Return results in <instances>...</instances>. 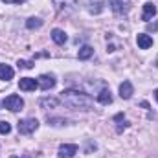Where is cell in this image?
I'll list each match as a JSON object with an SVG mask.
<instances>
[{
	"mask_svg": "<svg viewBox=\"0 0 158 158\" xmlns=\"http://www.w3.org/2000/svg\"><path fill=\"white\" fill-rule=\"evenodd\" d=\"M155 98H156V101H158V88L155 90Z\"/></svg>",
	"mask_w": 158,
	"mask_h": 158,
	"instance_id": "obj_22",
	"label": "cell"
},
{
	"mask_svg": "<svg viewBox=\"0 0 158 158\" xmlns=\"http://www.w3.org/2000/svg\"><path fill=\"white\" fill-rule=\"evenodd\" d=\"M110 2V7H112V11L114 13H127V9H129V0H109Z\"/></svg>",
	"mask_w": 158,
	"mask_h": 158,
	"instance_id": "obj_6",
	"label": "cell"
},
{
	"mask_svg": "<svg viewBox=\"0 0 158 158\" xmlns=\"http://www.w3.org/2000/svg\"><path fill=\"white\" fill-rule=\"evenodd\" d=\"M147 28H149V30H158V22H155V24H147Z\"/></svg>",
	"mask_w": 158,
	"mask_h": 158,
	"instance_id": "obj_21",
	"label": "cell"
},
{
	"mask_svg": "<svg viewBox=\"0 0 158 158\" xmlns=\"http://www.w3.org/2000/svg\"><path fill=\"white\" fill-rule=\"evenodd\" d=\"M26 26H28L30 30H33V28H40V26H42V20H40V19H28Z\"/></svg>",
	"mask_w": 158,
	"mask_h": 158,
	"instance_id": "obj_16",
	"label": "cell"
},
{
	"mask_svg": "<svg viewBox=\"0 0 158 158\" xmlns=\"http://www.w3.org/2000/svg\"><path fill=\"white\" fill-rule=\"evenodd\" d=\"M2 103H4V107H6L7 110H11V112H19V110H22V107H24V99H22L20 96H17V94L7 96Z\"/></svg>",
	"mask_w": 158,
	"mask_h": 158,
	"instance_id": "obj_2",
	"label": "cell"
},
{
	"mask_svg": "<svg viewBox=\"0 0 158 158\" xmlns=\"http://www.w3.org/2000/svg\"><path fill=\"white\" fill-rule=\"evenodd\" d=\"M39 105L42 109H55V107L59 105V101H57L55 98H42L39 101Z\"/></svg>",
	"mask_w": 158,
	"mask_h": 158,
	"instance_id": "obj_14",
	"label": "cell"
},
{
	"mask_svg": "<svg viewBox=\"0 0 158 158\" xmlns=\"http://www.w3.org/2000/svg\"><path fill=\"white\" fill-rule=\"evenodd\" d=\"M98 101H99L101 105H109V103H112V96H110V90H109V88H103V90L98 94Z\"/></svg>",
	"mask_w": 158,
	"mask_h": 158,
	"instance_id": "obj_12",
	"label": "cell"
},
{
	"mask_svg": "<svg viewBox=\"0 0 158 158\" xmlns=\"http://www.w3.org/2000/svg\"><path fill=\"white\" fill-rule=\"evenodd\" d=\"M77 153V145L76 143H64L59 147V158H74Z\"/></svg>",
	"mask_w": 158,
	"mask_h": 158,
	"instance_id": "obj_4",
	"label": "cell"
},
{
	"mask_svg": "<svg viewBox=\"0 0 158 158\" xmlns=\"http://www.w3.org/2000/svg\"><path fill=\"white\" fill-rule=\"evenodd\" d=\"M48 123L52 125H66L68 119H63V118H48Z\"/></svg>",
	"mask_w": 158,
	"mask_h": 158,
	"instance_id": "obj_18",
	"label": "cell"
},
{
	"mask_svg": "<svg viewBox=\"0 0 158 158\" xmlns=\"http://www.w3.org/2000/svg\"><path fill=\"white\" fill-rule=\"evenodd\" d=\"M39 86V81L37 79H31V77H22L19 81V88L24 90V92H31Z\"/></svg>",
	"mask_w": 158,
	"mask_h": 158,
	"instance_id": "obj_5",
	"label": "cell"
},
{
	"mask_svg": "<svg viewBox=\"0 0 158 158\" xmlns=\"http://www.w3.org/2000/svg\"><path fill=\"white\" fill-rule=\"evenodd\" d=\"M132 94H134L132 83H131V81H123V83L119 85V96H121L123 99H131V98H132Z\"/></svg>",
	"mask_w": 158,
	"mask_h": 158,
	"instance_id": "obj_7",
	"label": "cell"
},
{
	"mask_svg": "<svg viewBox=\"0 0 158 158\" xmlns=\"http://www.w3.org/2000/svg\"><path fill=\"white\" fill-rule=\"evenodd\" d=\"M37 127H39V121L35 118H28V119L19 121V132L20 134H30V132L37 131Z\"/></svg>",
	"mask_w": 158,
	"mask_h": 158,
	"instance_id": "obj_3",
	"label": "cell"
},
{
	"mask_svg": "<svg viewBox=\"0 0 158 158\" xmlns=\"http://www.w3.org/2000/svg\"><path fill=\"white\" fill-rule=\"evenodd\" d=\"M52 40H53L55 44H64V42H66V33H64L63 30H53V31H52Z\"/></svg>",
	"mask_w": 158,
	"mask_h": 158,
	"instance_id": "obj_13",
	"label": "cell"
},
{
	"mask_svg": "<svg viewBox=\"0 0 158 158\" xmlns=\"http://www.w3.org/2000/svg\"><path fill=\"white\" fill-rule=\"evenodd\" d=\"M11 132V125L7 121H0V134H9Z\"/></svg>",
	"mask_w": 158,
	"mask_h": 158,
	"instance_id": "obj_17",
	"label": "cell"
},
{
	"mask_svg": "<svg viewBox=\"0 0 158 158\" xmlns=\"http://www.w3.org/2000/svg\"><path fill=\"white\" fill-rule=\"evenodd\" d=\"M61 101L70 107V109H76V110H90L94 107V99L81 92V90H74V88H68V90H63L61 92Z\"/></svg>",
	"mask_w": 158,
	"mask_h": 158,
	"instance_id": "obj_1",
	"label": "cell"
},
{
	"mask_svg": "<svg viewBox=\"0 0 158 158\" xmlns=\"http://www.w3.org/2000/svg\"><path fill=\"white\" fill-rule=\"evenodd\" d=\"M13 68L9 66V64H0V79L2 81H9V79H13Z\"/></svg>",
	"mask_w": 158,
	"mask_h": 158,
	"instance_id": "obj_11",
	"label": "cell"
},
{
	"mask_svg": "<svg viewBox=\"0 0 158 158\" xmlns=\"http://www.w3.org/2000/svg\"><path fill=\"white\" fill-rule=\"evenodd\" d=\"M156 15V6L153 4V2H147V4H143V13H142V20H151L153 17Z\"/></svg>",
	"mask_w": 158,
	"mask_h": 158,
	"instance_id": "obj_8",
	"label": "cell"
},
{
	"mask_svg": "<svg viewBox=\"0 0 158 158\" xmlns=\"http://www.w3.org/2000/svg\"><path fill=\"white\" fill-rule=\"evenodd\" d=\"M37 81H39V86L42 88V90H50V88H53V86H55V83H57L53 76H46V74H44V76H40Z\"/></svg>",
	"mask_w": 158,
	"mask_h": 158,
	"instance_id": "obj_9",
	"label": "cell"
},
{
	"mask_svg": "<svg viewBox=\"0 0 158 158\" xmlns=\"http://www.w3.org/2000/svg\"><path fill=\"white\" fill-rule=\"evenodd\" d=\"M2 2H6V4H22L24 0H2Z\"/></svg>",
	"mask_w": 158,
	"mask_h": 158,
	"instance_id": "obj_20",
	"label": "cell"
},
{
	"mask_svg": "<svg viewBox=\"0 0 158 158\" xmlns=\"http://www.w3.org/2000/svg\"><path fill=\"white\" fill-rule=\"evenodd\" d=\"M33 64L28 63V61H19V68H31Z\"/></svg>",
	"mask_w": 158,
	"mask_h": 158,
	"instance_id": "obj_19",
	"label": "cell"
},
{
	"mask_svg": "<svg viewBox=\"0 0 158 158\" xmlns=\"http://www.w3.org/2000/svg\"><path fill=\"white\" fill-rule=\"evenodd\" d=\"M155 64H156V66H158V59H156V63H155Z\"/></svg>",
	"mask_w": 158,
	"mask_h": 158,
	"instance_id": "obj_23",
	"label": "cell"
},
{
	"mask_svg": "<svg viewBox=\"0 0 158 158\" xmlns=\"http://www.w3.org/2000/svg\"><path fill=\"white\" fill-rule=\"evenodd\" d=\"M92 53H94V48L92 46H83L81 50H79L77 57L81 61H85V59H88V57H92Z\"/></svg>",
	"mask_w": 158,
	"mask_h": 158,
	"instance_id": "obj_15",
	"label": "cell"
},
{
	"mask_svg": "<svg viewBox=\"0 0 158 158\" xmlns=\"http://www.w3.org/2000/svg\"><path fill=\"white\" fill-rule=\"evenodd\" d=\"M136 42H138V46H140L142 50H147V48L153 46V37L147 35V33H140V35L136 37Z\"/></svg>",
	"mask_w": 158,
	"mask_h": 158,
	"instance_id": "obj_10",
	"label": "cell"
}]
</instances>
